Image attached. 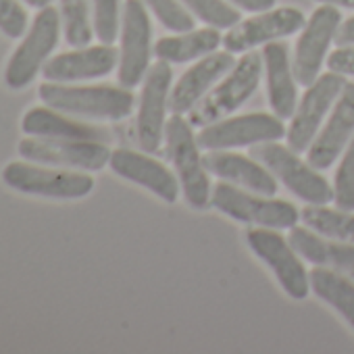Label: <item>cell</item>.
Segmentation results:
<instances>
[{
  "mask_svg": "<svg viewBox=\"0 0 354 354\" xmlns=\"http://www.w3.org/2000/svg\"><path fill=\"white\" fill-rule=\"evenodd\" d=\"M327 69L346 77H354V44L350 46H337L327 57Z\"/></svg>",
  "mask_w": 354,
  "mask_h": 354,
  "instance_id": "d6a6232c",
  "label": "cell"
},
{
  "mask_svg": "<svg viewBox=\"0 0 354 354\" xmlns=\"http://www.w3.org/2000/svg\"><path fill=\"white\" fill-rule=\"evenodd\" d=\"M173 71L171 65L165 61L154 63L146 77L138 106V144L144 152H156L165 138L167 127V111H169V96H171Z\"/></svg>",
  "mask_w": 354,
  "mask_h": 354,
  "instance_id": "5bb4252c",
  "label": "cell"
},
{
  "mask_svg": "<svg viewBox=\"0 0 354 354\" xmlns=\"http://www.w3.org/2000/svg\"><path fill=\"white\" fill-rule=\"evenodd\" d=\"M26 3L30 7H34V9H44V7H48L53 3V0H26Z\"/></svg>",
  "mask_w": 354,
  "mask_h": 354,
  "instance_id": "8d00e7d4",
  "label": "cell"
},
{
  "mask_svg": "<svg viewBox=\"0 0 354 354\" xmlns=\"http://www.w3.org/2000/svg\"><path fill=\"white\" fill-rule=\"evenodd\" d=\"M182 5L201 21L217 30H232L240 24V13L225 0H182Z\"/></svg>",
  "mask_w": 354,
  "mask_h": 354,
  "instance_id": "83f0119b",
  "label": "cell"
},
{
  "mask_svg": "<svg viewBox=\"0 0 354 354\" xmlns=\"http://www.w3.org/2000/svg\"><path fill=\"white\" fill-rule=\"evenodd\" d=\"M300 219L306 227L315 230L325 238L354 244V215L350 211H335L327 205H308L302 209Z\"/></svg>",
  "mask_w": 354,
  "mask_h": 354,
  "instance_id": "484cf974",
  "label": "cell"
},
{
  "mask_svg": "<svg viewBox=\"0 0 354 354\" xmlns=\"http://www.w3.org/2000/svg\"><path fill=\"white\" fill-rule=\"evenodd\" d=\"M304 24L306 19L302 11H298L296 7L269 9L246 21L236 24L223 36V46L232 55H244L248 50H254L261 44L265 46L279 38H288V36H294L296 32H302Z\"/></svg>",
  "mask_w": 354,
  "mask_h": 354,
  "instance_id": "9a60e30c",
  "label": "cell"
},
{
  "mask_svg": "<svg viewBox=\"0 0 354 354\" xmlns=\"http://www.w3.org/2000/svg\"><path fill=\"white\" fill-rule=\"evenodd\" d=\"M252 154L292 194H296L306 205L333 203V186L323 175H319V169H315L308 160H302L290 146L263 142L252 150Z\"/></svg>",
  "mask_w": 354,
  "mask_h": 354,
  "instance_id": "52a82bcc",
  "label": "cell"
},
{
  "mask_svg": "<svg viewBox=\"0 0 354 354\" xmlns=\"http://www.w3.org/2000/svg\"><path fill=\"white\" fill-rule=\"evenodd\" d=\"M319 5H333L337 9H354V0H315Z\"/></svg>",
  "mask_w": 354,
  "mask_h": 354,
  "instance_id": "d590c367",
  "label": "cell"
},
{
  "mask_svg": "<svg viewBox=\"0 0 354 354\" xmlns=\"http://www.w3.org/2000/svg\"><path fill=\"white\" fill-rule=\"evenodd\" d=\"M203 162L209 173L217 175L219 180L246 188L257 194L275 196L277 194V182L275 175L261 162L252 160L250 156L236 154L230 150H207L203 154Z\"/></svg>",
  "mask_w": 354,
  "mask_h": 354,
  "instance_id": "ffe728a7",
  "label": "cell"
},
{
  "mask_svg": "<svg viewBox=\"0 0 354 354\" xmlns=\"http://www.w3.org/2000/svg\"><path fill=\"white\" fill-rule=\"evenodd\" d=\"M0 32L15 40L28 32V13L19 0H0Z\"/></svg>",
  "mask_w": 354,
  "mask_h": 354,
  "instance_id": "1f68e13d",
  "label": "cell"
},
{
  "mask_svg": "<svg viewBox=\"0 0 354 354\" xmlns=\"http://www.w3.org/2000/svg\"><path fill=\"white\" fill-rule=\"evenodd\" d=\"M354 138V84H346L333 109L329 111L327 123L319 129L317 138L306 150V160L319 169H329L337 156L346 150Z\"/></svg>",
  "mask_w": 354,
  "mask_h": 354,
  "instance_id": "e0dca14e",
  "label": "cell"
},
{
  "mask_svg": "<svg viewBox=\"0 0 354 354\" xmlns=\"http://www.w3.org/2000/svg\"><path fill=\"white\" fill-rule=\"evenodd\" d=\"M211 205L234 221L271 230H292L300 219V211L292 203L257 192L252 194L227 182L215 186Z\"/></svg>",
  "mask_w": 354,
  "mask_h": 354,
  "instance_id": "8992f818",
  "label": "cell"
},
{
  "mask_svg": "<svg viewBox=\"0 0 354 354\" xmlns=\"http://www.w3.org/2000/svg\"><path fill=\"white\" fill-rule=\"evenodd\" d=\"M152 26L142 0H125L121 15V48H119V86L131 90L140 86L150 69Z\"/></svg>",
  "mask_w": 354,
  "mask_h": 354,
  "instance_id": "ba28073f",
  "label": "cell"
},
{
  "mask_svg": "<svg viewBox=\"0 0 354 354\" xmlns=\"http://www.w3.org/2000/svg\"><path fill=\"white\" fill-rule=\"evenodd\" d=\"M342 24V13L333 5H319L306 19L302 34L296 40L292 69L294 77L302 86H310L327 61L329 46L335 42L337 28Z\"/></svg>",
  "mask_w": 354,
  "mask_h": 354,
  "instance_id": "4fadbf2b",
  "label": "cell"
},
{
  "mask_svg": "<svg viewBox=\"0 0 354 354\" xmlns=\"http://www.w3.org/2000/svg\"><path fill=\"white\" fill-rule=\"evenodd\" d=\"M119 65V53L113 44L82 46L46 61L42 75L46 82L71 84L109 75Z\"/></svg>",
  "mask_w": 354,
  "mask_h": 354,
  "instance_id": "d6986e66",
  "label": "cell"
},
{
  "mask_svg": "<svg viewBox=\"0 0 354 354\" xmlns=\"http://www.w3.org/2000/svg\"><path fill=\"white\" fill-rule=\"evenodd\" d=\"M335 44L337 46H350V44H354V17H350L344 24H339L337 34H335Z\"/></svg>",
  "mask_w": 354,
  "mask_h": 354,
  "instance_id": "e575fe53",
  "label": "cell"
},
{
  "mask_svg": "<svg viewBox=\"0 0 354 354\" xmlns=\"http://www.w3.org/2000/svg\"><path fill=\"white\" fill-rule=\"evenodd\" d=\"M234 65H236V59L230 50L211 53L198 59V63L192 65L171 88L169 111L175 115L190 113L211 92V88L234 69Z\"/></svg>",
  "mask_w": 354,
  "mask_h": 354,
  "instance_id": "ac0fdd59",
  "label": "cell"
},
{
  "mask_svg": "<svg viewBox=\"0 0 354 354\" xmlns=\"http://www.w3.org/2000/svg\"><path fill=\"white\" fill-rule=\"evenodd\" d=\"M21 129L34 138H57V140H92L109 144L111 136L106 129L75 121L61 111L50 106H34L21 119Z\"/></svg>",
  "mask_w": 354,
  "mask_h": 354,
  "instance_id": "7402d4cb",
  "label": "cell"
},
{
  "mask_svg": "<svg viewBox=\"0 0 354 354\" xmlns=\"http://www.w3.org/2000/svg\"><path fill=\"white\" fill-rule=\"evenodd\" d=\"M261 55H263L267 98L271 111L279 119H292L298 106V90H296V77H294L288 46L275 40L265 44Z\"/></svg>",
  "mask_w": 354,
  "mask_h": 354,
  "instance_id": "44dd1931",
  "label": "cell"
},
{
  "mask_svg": "<svg viewBox=\"0 0 354 354\" xmlns=\"http://www.w3.org/2000/svg\"><path fill=\"white\" fill-rule=\"evenodd\" d=\"M346 84H348L346 75L327 71L321 73L310 86H306V94L298 102L286 133L288 146L292 150L296 152L308 150V146L317 138L327 113L333 109Z\"/></svg>",
  "mask_w": 354,
  "mask_h": 354,
  "instance_id": "30bf717a",
  "label": "cell"
},
{
  "mask_svg": "<svg viewBox=\"0 0 354 354\" xmlns=\"http://www.w3.org/2000/svg\"><path fill=\"white\" fill-rule=\"evenodd\" d=\"M288 129L283 119L269 113H248L230 119H219L201 127L196 133L203 150H234L263 142H277L286 138Z\"/></svg>",
  "mask_w": 354,
  "mask_h": 354,
  "instance_id": "9c48e42d",
  "label": "cell"
},
{
  "mask_svg": "<svg viewBox=\"0 0 354 354\" xmlns=\"http://www.w3.org/2000/svg\"><path fill=\"white\" fill-rule=\"evenodd\" d=\"M167 154L173 162L175 175L180 180L182 192L190 207L205 209L211 203V182L209 171L203 162V148L194 136L192 123L184 119V115H171L165 127Z\"/></svg>",
  "mask_w": 354,
  "mask_h": 354,
  "instance_id": "7a4b0ae2",
  "label": "cell"
},
{
  "mask_svg": "<svg viewBox=\"0 0 354 354\" xmlns=\"http://www.w3.org/2000/svg\"><path fill=\"white\" fill-rule=\"evenodd\" d=\"M288 240L294 250L315 267H327L346 275H354V244L331 240L310 227L298 225L290 230Z\"/></svg>",
  "mask_w": 354,
  "mask_h": 354,
  "instance_id": "603a6c76",
  "label": "cell"
},
{
  "mask_svg": "<svg viewBox=\"0 0 354 354\" xmlns=\"http://www.w3.org/2000/svg\"><path fill=\"white\" fill-rule=\"evenodd\" d=\"M17 152L24 160L59 167L100 171L111 160V148L104 142L92 140H57V138H26L19 142Z\"/></svg>",
  "mask_w": 354,
  "mask_h": 354,
  "instance_id": "7c38bea8",
  "label": "cell"
},
{
  "mask_svg": "<svg viewBox=\"0 0 354 354\" xmlns=\"http://www.w3.org/2000/svg\"><path fill=\"white\" fill-rule=\"evenodd\" d=\"M3 182L21 194L53 201H80L94 190V177L88 173L63 171L32 160L9 162L3 169Z\"/></svg>",
  "mask_w": 354,
  "mask_h": 354,
  "instance_id": "3957f363",
  "label": "cell"
},
{
  "mask_svg": "<svg viewBox=\"0 0 354 354\" xmlns=\"http://www.w3.org/2000/svg\"><path fill=\"white\" fill-rule=\"evenodd\" d=\"M94 34L100 44H113L119 36V0H94Z\"/></svg>",
  "mask_w": 354,
  "mask_h": 354,
  "instance_id": "4dcf8cb0",
  "label": "cell"
},
{
  "mask_svg": "<svg viewBox=\"0 0 354 354\" xmlns=\"http://www.w3.org/2000/svg\"><path fill=\"white\" fill-rule=\"evenodd\" d=\"M246 242L250 250L273 271L281 290L294 298L304 300L310 290L308 273L302 265V257L294 250L290 240H286L277 230L257 227L246 232Z\"/></svg>",
  "mask_w": 354,
  "mask_h": 354,
  "instance_id": "8fae6325",
  "label": "cell"
},
{
  "mask_svg": "<svg viewBox=\"0 0 354 354\" xmlns=\"http://www.w3.org/2000/svg\"><path fill=\"white\" fill-rule=\"evenodd\" d=\"M219 44H223V36L217 28L192 30L177 36L160 38L154 44V57L169 65H184L215 53Z\"/></svg>",
  "mask_w": 354,
  "mask_h": 354,
  "instance_id": "cb8c5ba5",
  "label": "cell"
},
{
  "mask_svg": "<svg viewBox=\"0 0 354 354\" xmlns=\"http://www.w3.org/2000/svg\"><path fill=\"white\" fill-rule=\"evenodd\" d=\"M261 77H263V55L254 50L244 53V57L234 65V69L223 77V82L215 86L190 111V123L194 127H205L219 119H225L257 92Z\"/></svg>",
  "mask_w": 354,
  "mask_h": 354,
  "instance_id": "277c9868",
  "label": "cell"
},
{
  "mask_svg": "<svg viewBox=\"0 0 354 354\" xmlns=\"http://www.w3.org/2000/svg\"><path fill=\"white\" fill-rule=\"evenodd\" d=\"M308 279L310 290L354 329V283L346 277V273L342 275L339 271L327 267H315L308 273Z\"/></svg>",
  "mask_w": 354,
  "mask_h": 354,
  "instance_id": "d4e9b609",
  "label": "cell"
},
{
  "mask_svg": "<svg viewBox=\"0 0 354 354\" xmlns=\"http://www.w3.org/2000/svg\"><path fill=\"white\" fill-rule=\"evenodd\" d=\"M142 3L171 32L184 34V32L196 30V21L186 11V7L182 5V0H142Z\"/></svg>",
  "mask_w": 354,
  "mask_h": 354,
  "instance_id": "f1b7e54d",
  "label": "cell"
},
{
  "mask_svg": "<svg viewBox=\"0 0 354 354\" xmlns=\"http://www.w3.org/2000/svg\"><path fill=\"white\" fill-rule=\"evenodd\" d=\"M61 17L65 40L73 48L88 46L94 38V26L90 24L88 0H61Z\"/></svg>",
  "mask_w": 354,
  "mask_h": 354,
  "instance_id": "4316f807",
  "label": "cell"
},
{
  "mask_svg": "<svg viewBox=\"0 0 354 354\" xmlns=\"http://www.w3.org/2000/svg\"><path fill=\"white\" fill-rule=\"evenodd\" d=\"M40 100L65 115L121 121L131 115L136 98L127 88L115 86H69L44 82L38 88Z\"/></svg>",
  "mask_w": 354,
  "mask_h": 354,
  "instance_id": "6da1fadb",
  "label": "cell"
},
{
  "mask_svg": "<svg viewBox=\"0 0 354 354\" xmlns=\"http://www.w3.org/2000/svg\"><path fill=\"white\" fill-rule=\"evenodd\" d=\"M109 167L113 169L115 175L123 177L125 182L146 188L148 192H152L156 198H160L167 205H173L180 198L182 186H180V180H177V175L169 167H165L160 160L144 152L117 148L111 152Z\"/></svg>",
  "mask_w": 354,
  "mask_h": 354,
  "instance_id": "2e32d148",
  "label": "cell"
},
{
  "mask_svg": "<svg viewBox=\"0 0 354 354\" xmlns=\"http://www.w3.org/2000/svg\"><path fill=\"white\" fill-rule=\"evenodd\" d=\"M61 38V15L55 7H44L32 21L21 44L11 55L5 67V84L11 90L28 88L36 75L44 69L48 57L57 48Z\"/></svg>",
  "mask_w": 354,
  "mask_h": 354,
  "instance_id": "5b68a950",
  "label": "cell"
},
{
  "mask_svg": "<svg viewBox=\"0 0 354 354\" xmlns=\"http://www.w3.org/2000/svg\"><path fill=\"white\" fill-rule=\"evenodd\" d=\"M230 3L248 13H263L275 7V0H230Z\"/></svg>",
  "mask_w": 354,
  "mask_h": 354,
  "instance_id": "836d02e7",
  "label": "cell"
},
{
  "mask_svg": "<svg viewBox=\"0 0 354 354\" xmlns=\"http://www.w3.org/2000/svg\"><path fill=\"white\" fill-rule=\"evenodd\" d=\"M333 203L342 211H354V138L346 146L335 171Z\"/></svg>",
  "mask_w": 354,
  "mask_h": 354,
  "instance_id": "f546056e",
  "label": "cell"
}]
</instances>
